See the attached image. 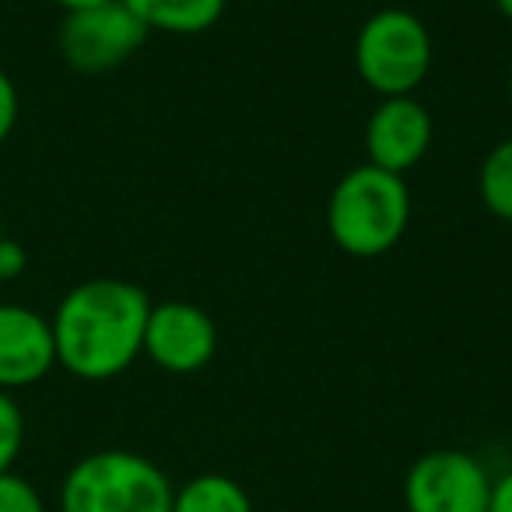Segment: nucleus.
Listing matches in <instances>:
<instances>
[{"label": "nucleus", "instance_id": "7", "mask_svg": "<svg viewBox=\"0 0 512 512\" xmlns=\"http://www.w3.org/2000/svg\"><path fill=\"white\" fill-rule=\"evenodd\" d=\"M218 351V327L197 302H151L144 327V355L172 376H193L207 369Z\"/></svg>", "mask_w": 512, "mask_h": 512}, {"label": "nucleus", "instance_id": "18", "mask_svg": "<svg viewBox=\"0 0 512 512\" xmlns=\"http://www.w3.org/2000/svg\"><path fill=\"white\" fill-rule=\"evenodd\" d=\"M57 4L64 15H74V11H88V8H99V4H109V0H50Z\"/></svg>", "mask_w": 512, "mask_h": 512}, {"label": "nucleus", "instance_id": "6", "mask_svg": "<svg viewBox=\"0 0 512 512\" xmlns=\"http://www.w3.org/2000/svg\"><path fill=\"white\" fill-rule=\"evenodd\" d=\"M491 481L467 449H432L418 456L404 477L407 512H488Z\"/></svg>", "mask_w": 512, "mask_h": 512}, {"label": "nucleus", "instance_id": "8", "mask_svg": "<svg viewBox=\"0 0 512 512\" xmlns=\"http://www.w3.org/2000/svg\"><path fill=\"white\" fill-rule=\"evenodd\" d=\"M432 148V113L414 95H393L372 109L365 123L369 162L386 172H411Z\"/></svg>", "mask_w": 512, "mask_h": 512}, {"label": "nucleus", "instance_id": "2", "mask_svg": "<svg viewBox=\"0 0 512 512\" xmlns=\"http://www.w3.org/2000/svg\"><path fill=\"white\" fill-rule=\"evenodd\" d=\"M411 221V190L404 176L365 162L348 169L327 200V232L334 246L358 260L390 253Z\"/></svg>", "mask_w": 512, "mask_h": 512}, {"label": "nucleus", "instance_id": "1", "mask_svg": "<svg viewBox=\"0 0 512 512\" xmlns=\"http://www.w3.org/2000/svg\"><path fill=\"white\" fill-rule=\"evenodd\" d=\"M148 313V292L134 281H81L60 299L50 320L57 365L85 383H106L123 376L144 355Z\"/></svg>", "mask_w": 512, "mask_h": 512}, {"label": "nucleus", "instance_id": "21", "mask_svg": "<svg viewBox=\"0 0 512 512\" xmlns=\"http://www.w3.org/2000/svg\"><path fill=\"white\" fill-rule=\"evenodd\" d=\"M4 235H8V232H4V214H0V239H4Z\"/></svg>", "mask_w": 512, "mask_h": 512}, {"label": "nucleus", "instance_id": "15", "mask_svg": "<svg viewBox=\"0 0 512 512\" xmlns=\"http://www.w3.org/2000/svg\"><path fill=\"white\" fill-rule=\"evenodd\" d=\"M18 113H22L18 88L8 71H0V144L11 137V130H15V123H18Z\"/></svg>", "mask_w": 512, "mask_h": 512}, {"label": "nucleus", "instance_id": "4", "mask_svg": "<svg viewBox=\"0 0 512 512\" xmlns=\"http://www.w3.org/2000/svg\"><path fill=\"white\" fill-rule=\"evenodd\" d=\"M432 32L414 11L383 8L355 36V71L383 99L414 95L432 71Z\"/></svg>", "mask_w": 512, "mask_h": 512}, {"label": "nucleus", "instance_id": "14", "mask_svg": "<svg viewBox=\"0 0 512 512\" xmlns=\"http://www.w3.org/2000/svg\"><path fill=\"white\" fill-rule=\"evenodd\" d=\"M0 512H50L46 509V498L29 477L15 474H0Z\"/></svg>", "mask_w": 512, "mask_h": 512}, {"label": "nucleus", "instance_id": "3", "mask_svg": "<svg viewBox=\"0 0 512 512\" xmlns=\"http://www.w3.org/2000/svg\"><path fill=\"white\" fill-rule=\"evenodd\" d=\"M172 481L155 460L130 449H99L67 470L60 512H172Z\"/></svg>", "mask_w": 512, "mask_h": 512}, {"label": "nucleus", "instance_id": "11", "mask_svg": "<svg viewBox=\"0 0 512 512\" xmlns=\"http://www.w3.org/2000/svg\"><path fill=\"white\" fill-rule=\"evenodd\" d=\"M172 512H256L249 491L228 474H197L176 488L172 495Z\"/></svg>", "mask_w": 512, "mask_h": 512}, {"label": "nucleus", "instance_id": "10", "mask_svg": "<svg viewBox=\"0 0 512 512\" xmlns=\"http://www.w3.org/2000/svg\"><path fill=\"white\" fill-rule=\"evenodd\" d=\"M123 4L148 25V32L200 36L221 22L228 0H123Z\"/></svg>", "mask_w": 512, "mask_h": 512}, {"label": "nucleus", "instance_id": "20", "mask_svg": "<svg viewBox=\"0 0 512 512\" xmlns=\"http://www.w3.org/2000/svg\"><path fill=\"white\" fill-rule=\"evenodd\" d=\"M509 102H512V64H509Z\"/></svg>", "mask_w": 512, "mask_h": 512}, {"label": "nucleus", "instance_id": "5", "mask_svg": "<svg viewBox=\"0 0 512 512\" xmlns=\"http://www.w3.org/2000/svg\"><path fill=\"white\" fill-rule=\"evenodd\" d=\"M148 36V25L123 0H109L99 8L64 15L57 46L67 67L81 74H106L113 67L127 64Z\"/></svg>", "mask_w": 512, "mask_h": 512}, {"label": "nucleus", "instance_id": "16", "mask_svg": "<svg viewBox=\"0 0 512 512\" xmlns=\"http://www.w3.org/2000/svg\"><path fill=\"white\" fill-rule=\"evenodd\" d=\"M25 264H29V256H25V249L18 246L15 239H0V281H15L18 274L25 271Z\"/></svg>", "mask_w": 512, "mask_h": 512}, {"label": "nucleus", "instance_id": "12", "mask_svg": "<svg viewBox=\"0 0 512 512\" xmlns=\"http://www.w3.org/2000/svg\"><path fill=\"white\" fill-rule=\"evenodd\" d=\"M477 193L498 221H512V137L498 141L484 155L481 172H477Z\"/></svg>", "mask_w": 512, "mask_h": 512}, {"label": "nucleus", "instance_id": "13", "mask_svg": "<svg viewBox=\"0 0 512 512\" xmlns=\"http://www.w3.org/2000/svg\"><path fill=\"white\" fill-rule=\"evenodd\" d=\"M25 446V414L15 393L0 390V474L15 470L18 456Z\"/></svg>", "mask_w": 512, "mask_h": 512}, {"label": "nucleus", "instance_id": "17", "mask_svg": "<svg viewBox=\"0 0 512 512\" xmlns=\"http://www.w3.org/2000/svg\"><path fill=\"white\" fill-rule=\"evenodd\" d=\"M488 512H512V470L491 481V502Z\"/></svg>", "mask_w": 512, "mask_h": 512}, {"label": "nucleus", "instance_id": "19", "mask_svg": "<svg viewBox=\"0 0 512 512\" xmlns=\"http://www.w3.org/2000/svg\"><path fill=\"white\" fill-rule=\"evenodd\" d=\"M495 8H498V15H502L505 22H512V0H495Z\"/></svg>", "mask_w": 512, "mask_h": 512}, {"label": "nucleus", "instance_id": "9", "mask_svg": "<svg viewBox=\"0 0 512 512\" xmlns=\"http://www.w3.org/2000/svg\"><path fill=\"white\" fill-rule=\"evenodd\" d=\"M57 369L53 327L43 313L0 302V390H25Z\"/></svg>", "mask_w": 512, "mask_h": 512}]
</instances>
